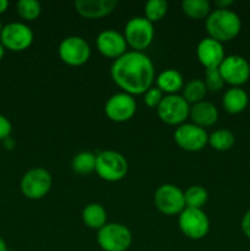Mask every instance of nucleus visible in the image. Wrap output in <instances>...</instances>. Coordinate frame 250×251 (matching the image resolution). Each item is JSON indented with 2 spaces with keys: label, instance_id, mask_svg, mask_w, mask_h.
I'll list each match as a JSON object with an SVG mask.
<instances>
[{
  "label": "nucleus",
  "instance_id": "4be33fe9",
  "mask_svg": "<svg viewBox=\"0 0 250 251\" xmlns=\"http://www.w3.org/2000/svg\"><path fill=\"white\" fill-rule=\"evenodd\" d=\"M181 10L191 20H206L211 14V4L207 0H184Z\"/></svg>",
  "mask_w": 250,
  "mask_h": 251
},
{
  "label": "nucleus",
  "instance_id": "9d476101",
  "mask_svg": "<svg viewBox=\"0 0 250 251\" xmlns=\"http://www.w3.org/2000/svg\"><path fill=\"white\" fill-rule=\"evenodd\" d=\"M33 32L22 22H10L2 27L0 42L5 49L11 51H24L33 43Z\"/></svg>",
  "mask_w": 250,
  "mask_h": 251
},
{
  "label": "nucleus",
  "instance_id": "0eeeda50",
  "mask_svg": "<svg viewBox=\"0 0 250 251\" xmlns=\"http://www.w3.org/2000/svg\"><path fill=\"white\" fill-rule=\"evenodd\" d=\"M178 226L180 232L186 238L193 240L202 239L210 230L208 217L202 210L199 208H184L179 215Z\"/></svg>",
  "mask_w": 250,
  "mask_h": 251
},
{
  "label": "nucleus",
  "instance_id": "aec40b11",
  "mask_svg": "<svg viewBox=\"0 0 250 251\" xmlns=\"http://www.w3.org/2000/svg\"><path fill=\"white\" fill-rule=\"evenodd\" d=\"M156 87L167 95H176L184 87L183 75L175 69H167L156 77Z\"/></svg>",
  "mask_w": 250,
  "mask_h": 251
},
{
  "label": "nucleus",
  "instance_id": "7ed1b4c3",
  "mask_svg": "<svg viewBox=\"0 0 250 251\" xmlns=\"http://www.w3.org/2000/svg\"><path fill=\"white\" fill-rule=\"evenodd\" d=\"M129 164L122 153L112 150L98 152L96 154V173L100 179L109 183L119 181L127 174Z\"/></svg>",
  "mask_w": 250,
  "mask_h": 251
},
{
  "label": "nucleus",
  "instance_id": "a211bd4d",
  "mask_svg": "<svg viewBox=\"0 0 250 251\" xmlns=\"http://www.w3.org/2000/svg\"><path fill=\"white\" fill-rule=\"evenodd\" d=\"M189 118L191 119L193 124L198 125L200 127L212 126L218 120V110L215 104L211 102L202 100L200 103H196L190 107Z\"/></svg>",
  "mask_w": 250,
  "mask_h": 251
},
{
  "label": "nucleus",
  "instance_id": "a878e982",
  "mask_svg": "<svg viewBox=\"0 0 250 251\" xmlns=\"http://www.w3.org/2000/svg\"><path fill=\"white\" fill-rule=\"evenodd\" d=\"M184 200H185V207L199 208L202 210L208 200V194L206 189L200 185H193L188 188L184 193Z\"/></svg>",
  "mask_w": 250,
  "mask_h": 251
},
{
  "label": "nucleus",
  "instance_id": "c756f323",
  "mask_svg": "<svg viewBox=\"0 0 250 251\" xmlns=\"http://www.w3.org/2000/svg\"><path fill=\"white\" fill-rule=\"evenodd\" d=\"M163 98H164L163 92H162L159 88L153 87V86H152L149 91H146V92L144 93V102L149 108H156L157 109L158 105L161 104Z\"/></svg>",
  "mask_w": 250,
  "mask_h": 251
},
{
  "label": "nucleus",
  "instance_id": "20e7f679",
  "mask_svg": "<svg viewBox=\"0 0 250 251\" xmlns=\"http://www.w3.org/2000/svg\"><path fill=\"white\" fill-rule=\"evenodd\" d=\"M124 37L127 46L134 51H142L149 48L154 38L153 24L146 17H132L126 22L124 28Z\"/></svg>",
  "mask_w": 250,
  "mask_h": 251
},
{
  "label": "nucleus",
  "instance_id": "cd10ccee",
  "mask_svg": "<svg viewBox=\"0 0 250 251\" xmlns=\"http://www.w3.org/2000/svg\"><path fill=\"white\" fill-rule=\"evenodd\" d=\"M168 12V2L164 0H150L145 5V17L150 22H158Z\"/></svg>",
  "mask_w": 250,
  "mask_h": 251
},
{
  "label": "nucleus",
  "instance_id": "6e6552de",
  "mask_svg": "<svg viewBox=\"0 0 250 251\" xmlns=\"http://www.w3.org/2000/svg\"><path fill=\"white\" fill-rule=\"evenodd\" d=\"M153 201L157 210L166 216H179L185 208L184 191L173 184L159 186L154 193Z\"/></svg>",
  "mask_w": 250,
  "mask_h": 251
},
{
  "label": "nucleus",
  "instance_id": "4468645a",
  "mask_svg": "<svg viewBox=\"0 0 250 251\" xmlns=\"http://www.w3.org/2000/svg\"><path fill=\"white\" fill-rule=\"evenodd\" d=\"M104 113L114 123L127 122L136 113V100L125 92L115 93L105 102Z\"/></svg>",
  "mask_w": 250,
  "mask_h": 251
},
{
  "label": "nucleus",
  "instance_id": "f3484780",
  "mask_svg": "<svg viewBox=\"0 0 250 251\" xmlns=\"http://www.w3.org/2000/svg\"><path fill=\"white\" fill-rule=\"evenodd\" d=\"M75 10L80 16L97 20L112 14L118 6L117 0H76Z\"/></svg>",
  "mask_w": 250,
  "mask_h": 251
},
{
  "label": "nucleus",
  "instance_id": "1a4fd4ad",
  "mask_svg": "<svg viewBox=\"0 0 250 251\" xmlns=\"http://www.w3.org/2000/svg\"><path fill=\"white\" fill-rule=\"evenodd\" d=\"M190 113V104L179 95H167L162 100L161 104L157 108L158 118L167 125H179L184 124L189 118Z\"/></svg>",
  "mask_w": 250,
  "mask_h": 251
},
{
  "label": "nucleus",
  "instance_id": "423d86ee",
  "mask_svg": "<svg viewBox=\"0 0 250 251\" xmlns=\"http://www.w3.org/2000/svg\"><path fill=\"white\" fill-rule=\"evenodd\" d=\"M53 179L47 169L32 168L24 174L20 183V189L25 198L29 200H41L48 195L51 189Z\"/></svg>",
  "mask_w": 250,
  "mask_h": 251
},
{
  "label": "nucleus",
  "instance_id": "6ab92c4d",
  "mask_svg": "<svg viewBox=\"0 0 250 251\" xmlns=\"http://www.w3.org/2000/svg\"><path fill=\"white\" fill-rule=\"evenodd\" d=\"M223 108L229 114H239L247 109L249 104V96L243 88L230 87L223 95Z\"/></svg>",
  "mask_w": 250,
  "mask_h": 251
},
{
  "label": "nucleus",
  "instance_id": "5701e85b",
  "mask_svg": "<svg viewBox=\"0 0 250 251\" xmlns=\"http://www.w3.org/2000/svg\"><path fill=\"white\" fill-rule=\"evenodd\" d=\"M75 173L80 176H88L96 171V154L90 151H82L76 154L71 162Z\"/></svg>",
  "mask_w": 250,
  "mask_h": 251
},
{
  "label": "nucleus",
  "instance_id": "39448f33",
  "mask_svg": "<svg viewBox=\"0 0 250 251\" xmlns=\"http://www.w3.org/2000/svg\"><path fill=\"white\" fill-rule=\"evenodd\" d=\"M97 243L103 251H127L132 244V234L122 223H107L97 232Z\"/></svg>",
  "mask_w": 250,
  "mask_h": 251
},
{
  "label": "nucleus",
  "instance_id": "ddd939ff",
  "mask_svg": "<svg viewBox=\"0 0 250 251\" xmlns=\"http://www.w3.org/2000/svg\"><path fill=\"white\" fill-rule=\"evenodd\" d=\"M225 83L240 87L250 78V64L240 55H228L218 68Z\"/></svg>",
  "mask_w": 250,
  "mask_h": 251
},
{
  "label": "nucleus",
  "instance_id": "9b49d317",
  "mask_svg": "<svg viewBox=\"0 0 250 251\" xmlns=\"http://www.w3.org/2000/svg\"><path fill=\"white\" fill-rule=\"evenodd\" d=\"M59 58L69 66H82L91 56V48L87 42L78 36H70L60 42L58 48Z\"/></svg>",
  "mask_w": 250,
  "mask_h": 251
},
{
  "label": "nucleus",
  "instance_id": "f03ea898",
  "mask_svg": "<svg viewBox=\"0 0 250 251\" xmlns=\"http://www.w3.org/2000/svg\"><path fill=\"white\" fill-rule=\"evenodd\" d=\"M206 29L210 38L221 42L234 39L242 29V20L229 9H216L206 19Z\"/></svg>",
  "mask_w": 250,
  "mask_h": 251
},
{
  "label": "nucleus",
  "instance_id": "f8f14e48",
  "mask_svg": "<svg viewBox=\"0 0 250 251\" xmlns=\"http://www.w3.org/2000/svg\"><path fill=\"white\" fill-rule=\"evenodd\" d=\"M174 141L184 151L198 152L208 144V135L202 127L193 123H184L174 131Z\"/></svg>",
  "mask_w": 250,
  "mask_h": 251
},
{
  "label": "nucleus",
  "instance_id": "7c9ffc66",
  "mask_svg": "<svg viewBox=\"0 0 250 251\" xmlns=\"http://www.w3.org/2000/svg\"><path fill=\"white\" fill-rule=\"evenodd\" d=\"M11 132H12L11 122H10L5 115L0 114V140L4 141V140L9 139Z\"/></svg>",
  "mask_w": 250,
  "mask_h": 251
},
{
  "label": "nucleus",
  "instance_id": "393cba45",
  "mask_svg": "<svg viewBox=\"0 0 250 251\" xmlns=\"http://www.w3.org/2000/svg\"><path fill=\"white\" fill-rule=\"evenodd\" d=\"M207 93L205 82L202 80H191L184 86L183 88V98L189 104H196V103L202 102Z\"/></svg>",
  "mask_w": 250,
  "mask_h": 251
},
{
  "label": "nucleus",
  "instance_id": "c9c22d12",
  "mask_svg": "<svg viewBox=\"0 0 250 251\" xmlns=\"http://www.w3.org/2000/svg\"><path fill=\"white\" fill-rule=\"evenodd\" d=\"M5 50H6V49L4 48V46H2L1 42H0V60H1V59L4 58V55H5Z\"/></svg>",
  "mask_w": 250,
  "mask_h": 251
},
{
  "label": "nucleus",
  "instance_id": "473e14b6",
  "mask_svg": "<svg viewBox=\"0 0 250 251\" xmlns=\"http://www.w3.org/2000/svg\"><path fill=\"white\" fill-rule=\"evenodd\" d=\"M230 5H233V0H217V1H216L217 9H229Z\"/></svg>",
  "mask_w": 250,
  "mask_h": 251
},
{
  "label": "nucleus",
  "instance_id": "412c9836",
  "mask_svg": "<svg viewBox=\"0 0 250 251\" xmlns=\"http://www.w3.org/2000/svg\"><path fill=\"white\" fill-rule=\"evenodd\" d=\"M83 223L91 229L100 230L107 225V211L100 203H90L82 210Z\"/></svg>",
  "mask_w": 250,
  "mask_h": 251
},
{
  "label": "nucleus",
  "instance_id": "f257e3e1",
  "mask_svg": "<svg viewBox=\"0 0 250 251\" xmlns=\"http://www.w3.org/2000/svg\"><path fill=\"white\" fill-rule=\"evenodd\" d=\"M112 80L123 92L131 96L144 95L154 82V65L142 51H126L110 66Z\"/></svg>",
  "mask_w": 250,
  "mask_h": 251
},
{
  "label": "nucleus",
  "instance_id": "72a5a7b5",
  "mask_svg": "<svg viewBox=\"0 0 250 251\" xmlns=\"http://www.w3.org/2000/svg\"><path fill=\"white\" fill-rule=\"evenodd\" d=\"M7 7H9V1L7 0H0V15L4 14Z\"/></svg>",
  "mask_w": 250,
  "mask_h": 251
},
{
  "label": "nucleus",
  "instance_id": "e433bc0d",
  "mask_svg": "<svg viewBox=\"0 0 250 251\" xmlns=\"http://www.w3.org/2000/svg\"><path fill=\"white\" fill-rule=\"evenodd\" d=\"M2 24H1V20H0V33H1V31H2Z\"/></svg>",
  "mask_w": 250,
  "mask_h": 251
},
{
  "label": "nucleus",
  "instance_id": "2eb2a0df",
  "mask_svg": "<svg viewBox=\"0 0 250 251\" xmlns=\"http://www.w3.org/2000/svg\"><path fill=\"white\" fill-rule=\"evenodd\" d=\"M96 46L103 56L114 60L124 55L127 48L124 34L114 29H104L100 32L96 39Z\"/></svg>",
  "mask_w": 250,
  "mask_h": 251
},
{
  "label": "nucleus",
  "instance_id": "bb28decb",
  "mask_svg": "<svg viewBox=\"0 0 250 251\" xmlns=\"http://www.w3.org/2000/svg\"><path fill=\"white\" fill-rule=\"evenodd\" d=\"M17 14L25 21H34L42 12L41 2L37 0H20L16 4Z\"/></svg>",
  "mask_w": 250,
  "mask_h": 251
},
{
  "label": "nucleus",
  "instance_id": "b1692460",
  "mask_svg": "<svg viewBox=\"0 0 250 251\" xmlns=\"http://www.w3.org/2000/svg\"><path fill=\"white\" fill-rule=\"evenodd\" d=\"M234 142V134L227 129L216 130L212 134L208 135V145H210L213 150H216V151H228V150L232 149Z\"/></svg>",
  "mask_w": 250,
  "mask_h": 251
},
{
  "label": "nucleus",
  "instance_id": "2f4dec72",
  "mask_svg": "<svg viewBox=\"0 0 250 251\" xmlns=\"http://www.w3.org/2000/svg\"><path fill=\"white\" fill-rule=\"evenodd\" d=\"M240 226H242V232L244 233L245 237L250 239V210L245 212V215L243 216Z\"/></svg>",
  "mask_w": 250,
  "mask_h": 251
},
{
  "label": "nucleus",
  "instance_id": "dca6fc26",
  "mask_svg": "<svg viewBox=\"0 0 250 251\" xmlns=\"http://www.w3.org/2000/svg\"><path fill=\"white\" fill-rule=\"evenodd\" d=\"M196 56L201 65L206 69H218L225 58V48L221 42L206 37L199 42Z\"/></svg>",
  "mask_w": 250,
  "mask_h": 251
},
{
  "label": "nucleus",
  "instance_id": "f704fd0d",
  "mask_svg": "<svg viewBox=\"0 0 250 251\" xmlns=\"http://www.w3.org/2000/svg\"><path fill=\"white\" fill-rule=\"evenodd\" d=\"M0 251H9L7 250V244L1 237H0Z\"/></svg>",
  "mask_w": 250,
  "mask_h": 251
},
{
  "label": "nucleus",
  "instance_id": "c85d7f7f",
  "mask_svg": "<svg viewBox=\"0 0 250 251\" xmlns=\"http://www.w3.org/2000/svg\"><path fill=\"white\" fill-rule=\"evenodd\" d=\"M203 82L207 91H212V92H218L225 86V81L218 69H206Z\"/></svg>",
  "mask_w": 250,
  "mask_h": 251
}]
</instances>
